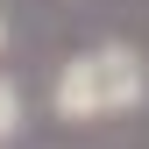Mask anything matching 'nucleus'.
<instances>
[{"mask_svg": "<svg viewBox=\"0 0 149 149\" xmlns=\"http://www.w3.org/2000/svg\"><path fill=\"white\" fill-rule=\"evenodd\" d=\"M14 135H22V85L0 78V142H14Z\"/></svg>", "mask_w": 149, "mask_h": 149, "instance_id": "obj_2", "label": "nucleus"}, {"mask_svg": "<svg viewBox=\"0 0 149 149\" xmlns=\"http://www.w3.org/2000/svg\"><path fill=\"white\" fill-rule=\"evenodd\" d=\"M0 50H7V7H0Z\"/></svg>", "mask_w": 149, "mask_h": 149, "instance_id": "obj_3", "label": "nucleus"}, {"mask_svg": "<svg viewBox=\"0 0 149 149\" xmlns=\"http://www.w3.org/2000/svg\"><path fill=\"white\" fill-rule=\"evenodd\" d=\"M149 100V57L135 43H92V50H71L50 78V114L64 128H100V121H121Z\"/></svg>", "mask_w": 149, "mask_h": 149, "instance_id": "obj_1", "label": "nucleus"}]
</instances>
